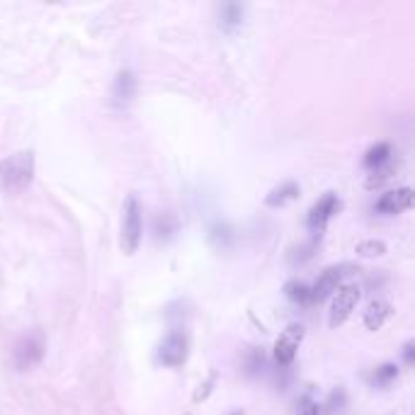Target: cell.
<instances>
[{"label": "cell", "instance_id": "obj_1", "mask_svg": "<svg viewBox=\"0 0 415 415\" xmlns=\"http://www.w3.org/2000/svg\"><path fill=\"white\" fill-rule=\"evenodd\" d=\"M35 180V151H18L0 161V192L22 194Z\"/></svg>", "mask_w": 415, "mask_h": 415}, {"label": "cell", "instance_id": "obj_2", "mask_svg": "<svg viewBox=\"0 0 415 415\" xmlns=\"http://www.w3.org/2000/svg\"><path fill=\"white\" fill-rule=\"evenodd\" d=\"M144 238V209L136 194H129L122 204V218H119V248L124 255H134Z\"/></svg>", "mask_w": 415, "mask_h": 415}, {"label": "cell", "instance_id": "obj_3", "mask_svg": "<svg viewBox=\"0 0 415 415\" xmlns=\"http://www.w3.org/2000/svg\"><path fill=\"white\" fill-rule=\"evenodd\" d=\"M359 297H362L359 284H354V282L340 284V287L335 289V294H333V299H330V309H328V326L340 328L342 323H345L349 316H352Z\"/></svg>", "mask_w": 415, "mask_h": 415}, {"label": "cell", "instance_id": "obj_4", "mask_svg": "<svg viewBox=\"0 0 415 415\" xmlns=\"http://www.w3.org/2000/svg\"><path fill=\"white\" fill-rule=\"evenodd\" d=\"M190 352V340H187V333L185 330H171L163 342L158 345L156 359L163 364V367H180L185 364Z\"/></svg>", "mask_w": 415, "mask_h": 415}, {"label": "cell", "instance_id": "obj_5", "mask_svg": "<svg viewBox=\"0 0 415 415\" xmlns=\"http://www.w3.org/2000/svg\"><path fill=\"white\" fill-rule=\"evenodd\" d=\"M342 202L335 192H326L316 202L314 206L309 209V216H306V223H309V231L314 233L316 238H321V233L326 231V226L330 223V218L340 211Z\"/></svg>", "mask_w": 415, "mask_h": 415}, {"label": "cell", "instance_id": "obj_6", "mask_svg": "<svg viewBox=\"0 0 415 415\" xmlns=\"http://www.w3.org/2000/svg\"><path fill=\"white\" fill-rule=\"evenodd\" d=\"M352 270H354V265H349V262H340V265L326 267V270L318 275V280L314 282V287H311V299H314V302H323V299H328L330 294H335V289L340 287L342 280H345Z\"/></svg>", "mask_w": 415, "mask_h": 415}, {"label": "cell", "instance_id": "obj_7", "mask_svg": "<svg viewBox=\"0 0 415 415\" xmlns=\"http://www.w3.org/2000/svg\"><path fill=\"white\" fill-rule=\"evenodd\" d=\"M306 330L302 323H289L284 330L280 333V337H277L275 342V359L280 364H292L294 357H297L299 347H302V340H304Z\"/></svg>", "mask_w": 415, "mask_h": 415}, {"label": "cell", "instance_id": "obj_8", "mask_svg": "<svg viewBox=\"0 0 415 415\" xmlns=\"http://www.w3.org/2000/svg\"><path fill=\"white\" fill-rule=\"evenodd\" d=\"M411 206H413V190L396 187V190H391V192H384L376 199L374 211H379V214H384V216H396V214L408 211Z\"/></svg>", "mask_w": 415, "mask_h": 415}, {"label": "cell", "instance_id": "obj_9", "mask_svg": "<svg viewBox=\"0 0 415 415\" xmlns=\"http://www.w3.org/2000/svg\"><path fill=\"white\" fill-rule=\"evenodd\" d=\"M13 354H15V367H18V369L35 367V364L42 359V354H44L42 335H39V333H32V335L20 337V342L15 345Z\"/></svg>", "mask_w": 415, "mask_h": 415}, {"label": "cell", "instance_id": "obj_10", "mask_svg": "<svg viewBox=\"0 0 415 415\" xmlns=\"http://www.w3.org/2000/svg\"><path fill=\"white\" fill-rule=\"evenodd\" d=\"M391 314L393 311L389 302H384V299H371L362 314L364 328H367V330H379V328L391 318Z\"/></svg>", "mask_w": 415, "mask_h": 415}, {"label": "cell", "instance_id": "obj_11", "mask_svg": "<svg viewBox=\"0 0 415 415\" xmlns=\"http://www.w3.org/2000/svg\"><path fill=\"white\" fill-rule=\"evenodd\" d=\"M136 92V78L131 70H119L117 78H114V87H112V95L117 105H129L131 97Z\"/></svg>", "mask_w": 415, "mask_h": 415}, {"label": "cell", "instance_id": "obj_12", "mask_svg": "<svg viewBox=\"0 0 415 415\" xmlns=\"http://www.w3.org/2000/svg\"><path fill=\"white\" fill-rule=\"evenodd\" d=\"M297 197H299V185L287 180V182L277 185L275 190H270V194L265 197V204L277 209V206H284V204H289V202H294Z\"/></svg>", "mask_w": 415, "mask_h": 415}, {"label": "cell", "instance_id": "obj_13", "mask_svg": "<svg viewBox=\"0 0 415 415\" xmlns=\"http://www.w3.org/2000/svg\"><path fill=\"white\" fill-rule=\"evenodd\" d=\"M362 163H364V168H369V171L386 166V163H391V144H386V141L374 144L367 153H364V161Z\"/></svg>", "mask_w": 415, "mask_h": 415}, {"label": "cell", "instance_id": "obj_14", "mask_svg": "<svg viewBox=\"0 0 415 415\" xmlns=\"http://www.w3.org/2000/svg\"><path fill=\"white\" fill-rule=\"evenodd\" d=\"M218 25L223 27L226 32H231V30H236V27L243 22V5H238V3H226V5H221V10H218Z\"/></svg>", "mask_w": 415, "mask_h": 415}, {"label": "cell", "instance_id": "obj_15", "mask_svg": "<svg viewBox=\"0 0 415 415\" xmlns=\"http://www.w3.org/2000/svg\"><path fill=\"white\" fill-rule=\"evenodd\" d=\"M284 294H287V299L294 304H302V306L314 304V299H311V287L299 280H292V282L284 284Z\"/></svg>", "mask_w": 415, "mask_h": 415}, {"label": "cell", "instance_id": "obj_16", "mask_svg": "<svg viewBox=\"0 0 415 415\" xmlns=\"http://www.w3.org/2000/svg\"><path fill=\"white\" fill-rule=\"evenodd\" d=\"M354 253H357V258H364V260L381 258V255L386 253V243L384 240H376V238L359 240V243L354 245Z\"/></svg>", "mask_w": 415, "mask_h": 415}, {"label": "cell", "instance_id": "obj_17", "mask_svg": "<svg viewBox=\"0 0 415 415\" xmlns=\"http://www.w3.org/2000/svg\"><path fill=\"white\" fill-rule=\"evenodd\" d=\"M398 376V364H393V362H386V364H381V367H376L374 371H371V376H369V381H371V386H379V389H384V386H389L393 379Z\"/></svg>", "mask_w": 415, "mask_h": 415}, {"label": "cell", "instance_id": "obj_18", "mask_svg": "<svg viewBox=\"0 0 415 415\" xmlns=\"http://www.w3.org/2000/svg\"><path fill=\"white\" fill-rule=\"evenodd\" d=\"M391 173H393V166L391 163H386V166H381V168H374V171H371V175L367 178V190H374V187H379V185H384L386 180L391 178Z\"/></svg>", "mask_w": 415, "mask_h": 415}, {"label": "cell", "instance_id": "obj_19", "mask_svg": "<svg viewBox=\"0 0 415 415\" xmlns=\"http://www.w3.org/2000/svg\"><path fill=\"white\" fill-rule=\"evenodd\" d=\"M297 415H326V411H323V406H318V403L314 401V398H302Z\"/></svg>", "mask_w": 415, "mask_h": 415}, {"label": "cell", "instance_id": "obj_20", "mask_svg": "<svg viewBox=\"0 0 415 415\" xmlns=\"http://www.w3.org/2000/svg\"><path fill=\"white\" fill-rule=\"evenodd\" d=\"M214 381H216V376L211 374L209 379L204 381V384H199V391H197L194 396H192V401H194V403L204 401V398H206V396H209V393H211V386H214Z\"/></svg>", "mask_w": 415, "mask_h": 415}, {"label": "cell", "instance_id": "obj_21", "mask_svg": "<svg viewBox=\"0 0 415 415\" xmlns=\"http://www.w3.org/2000/svg\"><path fill=\"white\" fill-rule=\"evenodd\" d=\"M413 347H415L413 340H408L406 345H403V362L406 364H413Z\"/></svg>", "mask_w": 415, "mask_h": 415}, {"label": "cell", "instance_id": "obj_22", "mask_svg": "<svg viewBox=\"0 0 415 415\" xmlns=\"http://www.w3.org/2000/svg\"><path fill=\"white\" fill-rule=\"evenodd\" d=\"M228 415H245L243 411H233V413H228Z\"/></svg>", "mask_w": 415, "mask_h": 415}, {"label": "cell", "instance_id": "obj_23", "mask_svg": "<svg viewBox=\"0 0 415 415\" xmlns=\"http://www.w3.org/2000/svg\"><path fill=\"white\" fill-rule=\"evenodd\" d=\"M187 415H190V413H187Z\"/></svg>", "mask_w": 415, "mask_h": 415}]
</instances>
